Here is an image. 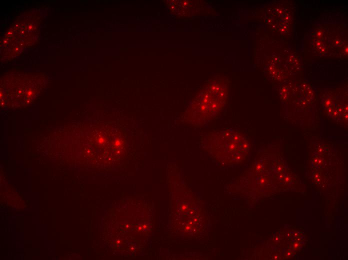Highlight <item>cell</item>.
Here are the masks:
<instances>
[{"instance_id": "obj_1", "label": "cell", "mask_w": 348, "mask_h": 260, "mask_svg": "<svg viewBox=\"0 0 348 260\" xmlns=\"http://www.w3.org/2000/svg\"><path fill=\"white\" fill-rule=\"evenodd\" d=\"M228 95L226 80L215 78L209 80L200 90L192 106V124L202 126L216 117L223 110Z\"/></svg>"}, {"instance_id": "obj_2", "label": "cell", "mask_w": 348, "mask_h": 260, "mask_svg": "<svg viewBox=\"0 0 348 260\" xmlns=\"http://www.w3.org/2000/svg\"><path fill=\"white\" fill-rule=\"evenodd\" d=\"M206 142L216 155L224 158L235 152L237 148L247 149L248 144L240 133L232 129L226 128L210 132L206 136Z\"/></svg>"}, {"instance_id": "obj_3", "label": "cell", "mask_w": 348, "mask_h": 260, "mask_svg": "<svg viewBox=\"0 0 348 260\" xmlns=\"http://www.w3.org/2000/svg\"><path fill=\"white\" fill-rule=\"evenodd\" d=\"M289 180L288 178H285V180L288 181Z\"/></svg>"}]
</instances>
